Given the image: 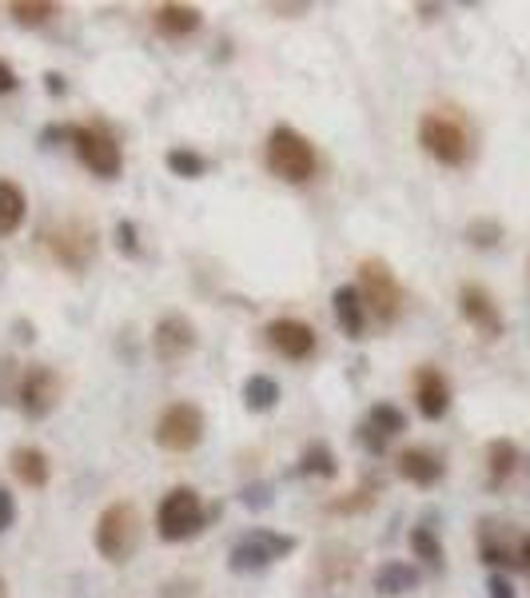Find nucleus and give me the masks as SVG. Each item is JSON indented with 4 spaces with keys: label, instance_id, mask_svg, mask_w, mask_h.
<instances>
[{
    "label": "nucleus",
    "instance_id": "33",
    "mask_svg": "<svg viewBox=\"0 0 530 598\" xmlns=\"http://www.w3.org/2000/svg\"><path fill=\"white\" fill-rule=\"evenodd\" d=\"M355 435H359V443H364L367 455H375V459H379V455L387 452V435H379V431H375L371 423H364V427L355 431Z\"/></svg>",
    "mask_w": 530,
    "mask_h": 598
},
{
    "label": "nucleus",
    "instance_id": "4",
    "mask_svg": "<svg viewBox=\"0 0 530 598\" xmlns=\"http://www.w3.org/2000/svg\"><path fill=\"white\" fill-rule=\"evenodd\" d=\"M295 546H300L295 535H280V531L256 526V531H248V535L228 551V567L236 570V575H256V570H268L271 563L288 558Z\"/></svg>",
    "mask_w": 530,
    "mask_h": 598
},
{
    "label": "nucleus",
    "instance_id": "32",
    "mask_svg": "<svg viewBox=\"0 0 530 598\" xmlns=\"http://www.w3.org/2000/svg\"><path fill=\"white\" fill-rule=\"evenodd\" d=\"M244 507H251V511H263V507H271V483H251L244 487Z\"/></svg>",
    "mask_w": 530,
    "mask_h": 598
},
{
    "label": "nucleus",
    "instance_id": "40",
    "mask_svg": "<svg viewBox=\"0 0 530 598\" xmlns=\"http://www.w3.org/2000/svg\"><path fill=\"white\" fill-rule=\"evenodd\" d=\"M0 598H9V583H4V575H0Z\"/></svg>",
    "mask_w": 530,
    "mask_h": 598
},
{
    "label": "nucleus",
    "instance_id": "21",
    "mask_svg": "<svg viewBox=\"0 0 530 598\" xmlns=\"http://www.w3.org/2000/svg\"><path fill=\"white\" fill-rule=\"evenodd\" d=\"M419 587V570L411 567V563H399V558H391V563H383V567L375 570V590L387 598L396 595H411V590Z\"/></svg>",
    "mask_w": 530,
    "mask_h": 598
},
{
    "label": "nucleus",
    "instance_id": "19",
    "mask_svg": "<svg viewBox=\"0 0 530 598\" xmlns=\"http://www.w3.org/2000/svg\"><path fill=\"white\" fill-rule=\"evenodd\" d=\"M332 307H335V319H339V327H344L347 336L364 339V331H367V304H364V295H359V287H355V284L335 287Z\"/></svg>",
    "mask_w": 530,
    "mask_h": 598
},
{
    "label": "nucleus",
    "instance_id": "18",
    "mask_svg": "<svg viewBox=\"0 0 530 598\" xmlns=\"http://www.w3.org/2000/svg\"><path fill=\"white\" fill-rule=\"evenodd\" d=\"M399 475H403L407 483L415 487H435L439 479H443V459H439L435 452H426V447H407V452H399Z\"/></svg>",
    "mask_w": 530,
    "mask_h": 598
},
{
    "label": "nucleus",
    "instance_id": "10",
    "mask_svg": "<svg viewBox=\"0 0 530 598\" xmlns=\"http://www.w3.org/2000/svg\"><path fill=\"white\" fill-rule=\"evenodd\" d=\"M44 243H48V252H53V260L61 263V268H68V272H84L96 255V228L73 216V220L56 224V228L44 236Z\"/></svg>",
    "mask_w": 530,
    "mask_h": 598
},
{
    "label": "nucleus",
    "instance_id": "8",
    "mask_svg": "<svg viewBox=\"0 0 530 598\" xmlns=\"http://www.w3.org/2000/svg\"><path fill=\"white\" fill-rule=\"evenodd\" d=\"M204 431H208V423H204V411L196 403H172V407L160 411L156 443L172 455H187L199 447Z\"/></svg>",
    "mask_w": 530,
    "mask_h": 598
},
{
    "label": "nucleus",
    "instance_id": "17",
    "mask_svg": "<svg viewBox=\"0 0 530 598\" xmlns=\"http://www.w3.org/2000/svg\"><path fill=\"white\" fill-rule=\"evenodd\" d=\"M9 467H12V475H17L24 487H32V491L48 487V479H53V463H48V455H44L41 447H32V443L12 447Z\"/></svg>",
    "mask_w": 530,
    "mask_h": 598
},
{
    "label": "nucleus",
    "instance_id": "27",
    "mask_svg": "<svg viewBox=\"0 0 530 598\" xmlns=\"http://www.w3.org/2000/svg\"><path fill=\"white\" fill-rule=\"evenodd\" d=\"M367 423H371L379 435H387V439H396V435L407 431V415L396 407V403H375V407L367 411Z\"/></svg>",
    "mask_w": 530,
    "mask_h": 598
},
{
    "label": "nucleus",
    "instance_id": "14",
    "mask_svg": "<svg viewBox=\"0 0 530 598\" xmlns=\"http://www.w3.org/2000/svg\"><path fill=\"white\" fill-rule=\"evenodd\" d=\"M458 312H463V319L475 327L478 336H487V339L502 336V312H499V304L490 300L487 287L463 284V292H458Z\"/></svg>",
    "mask_w": 530,
    "mask_h": 598
},
{
    "label": "nucleus",
    "instance_id": "26",
    "mask_svg": "<svg viewBox=\"0 0 530 598\" xmlns=\"http://www.w3.org/2000/svg\"><path fill=\"white\" fill-rule=\"evenodd\" d=\"M12 21L17 24H24V29H41V24H48L56 17V4H48V0H17L12 4Z\"/></svg>",
    "mask_w": 530,
    "mask_h": 598
},
{
    "label": "nucleus",
    "instance_id": "1",
    "mask_svg": "<svg viewBox=\"0 0 530 598\" xmlns=\"http://www.w3.org/2000/svg\"><path fill=\"white\" fill-rule=\"evenodd\" d=\"M140 535H144V523H140V511H136V503H108L105 511H100V519H96V551H100V558L105 563H112V567H125V563H132V555L140 551Z\"/></svg>",
    "mask_w": 530,
    "mask_h": 598
},
{
    "label": "nucleus",
    "instance_id": "7",
    "mask_svg": "<svg viewBox=\"0 0 530 598\" xmlns=\"http://www.w3.org/2000/svg\"><path fill=\"white\" fill-rule=\"evenodd\" d=\"M61 395H64V379L48 363H29L21 371V379H17V403H21L24 420L32 423L48 420L56 411V403H61Z\"/></svg>",
    "mask_w": 530,
    "mask_h": 598
},
{
    "label": "nucleus",
    "instance_id": "30",
    "mask_svg": "<svg viewBox=\"0 0 530 598\" xmlns=\"http://www.w3.org/2000/svg\"><path fill=\"white\" fill-rule=\"evenodd\" d=\"M371 503H375L371 487H359V491H355L351 499H332V511H335V514H351V511H367Z\"/></svg>",
    "mask_w": 530,
    "mask_h": 598
},
{
    "label": "nucleus",
    "instance_id": "12",
    "mask_svg": "<svg viewBox=\"0 0 530 598\" xmlns=\"http://www.w3.org/2000/svg\"><path fill=\"white\" fill-rule=\"evenodd\" d=\"M152 351H156V359L167 363V368L180 363V359H187L196 351V324L180 312L164 315V319L152 327Z\"/></svg>",
    "mask_w": 530,
    "mask_h": 598
},
{
    "label": "nucleus",
    "instance_id": "23",
    "mask_svg": "<svg viewBox=\"0 0 530 598\" xmlns=\"http://www.w3.org/2000/svg\"><path fill=\"white\" fill-rule=\"evenodd\" d=\"M300 475H315V479H335L339 475V459L327 443H312L307 452L300 455Z\"/></svg>",
    "mask_w": 530,
    "mask_h": 598
},
{
    "label": "nucleus",
    "instance_id": "25",
    "mask_svg": "<svg viewBox=\"0 0 530 598\" xmlns=\"http://www.w3.org/2000/svg\"><path fill=\"white\" fill-rule=\"evenodd\" d=\"M164 164L172 176H184V180H199L208 172V160L199 156V152H192V148H172L164 156Z\"/></svg>",
    "mask_w": 530,
    "mask_h": 598
},
{
    "label": "nucleus",
    "instance_id": "34",
    "mask_svg": "<svg viewBox=\"0 0 530 598\" xmlns=\"http://www.w3.org/2000/svg\"><path fill=\"white\" fill-rule=\"evenodd\" d=\"M12 523H17V499H12L9 487H0V535H4Z\"/></svg>",
    "mask_w": 530,
    "mask_h": 598
},
{
    "label": "nucleus",
    "instance_id": "35",
    "mask_svg": "<svg viewBox=\"0 0 530 598\" xmlns=\"http://www.w3.org/2000/svg\"><path fill=\"white\" fill-rule=\"evenodd\" d=\"M56 140H76V124H48V128L41 132V144L53 148Z\"/></svg>",
    "mask_w": 530,
    "mask_h": 598
},
{
    "label": "nucleus",
    "instance_id": "11",
    "mask_svg": "<svg viewBox=\"0 0 530 598\" xmlns=\"http://www.w3.org/2000/svg\"><path fill=\"white\" fill-rule=\"evenodd\" d=\"M522 546H527V535L519 531H510L507 523H478V555L487 567H510V570H522Z\"/></svg>",
    "mask_w": 530,
    "mask_h": 598
},
{
    "label": "nucleus",
    "instance_id": "15",
    "mask_svg": "<svg viewBox=\"0 0 530 598\" xmlns=\"http://www.w3.org/2000/svg\"><path fill=\"white\" fill-rule=\"evenodd\" d=\"M415 407H419V415L431 423H439L451 411V383L439 368L415 371Z\"/></svg>",
    "mask_w": 530,
    "mask_h": 598
},
{
    "label": "nucleus",
    "instance_id": "16",
    "mask_svg": "<svg viewBox=\"0 0 530 598\" xmlns=\"http://www.w3.org/2000/svg\"><path fill=\"white\" fill-rule=\"evenodd\" d=\"M152 24H156V32L167 36V41H187L204 24V12L196 4H156L152 9Z\"/></svg>",
    "mask_w": 530,
    "mask_h": 598
},
{
    "label": "nucleus",
    "instance_id": "28",
    "mask_svg": "<svg viewBox=\"0 0 530 598\" xmlns=\"http://www.w3.org/2000/svg\"><path fill=\"white\" fill-rule=\"evenodd\" d=\"M411 551H415V558H423L426 567H443V543L435 539L431 526H411Z\"/></svg>",
    "mask_w": 530,
    "mask_h": 598
},
{
    "label": "nucleus",
    "instance_id": "6",
    "mask_svg": "<svg viewBox=\"0 0 530 598\" xmlns=\"http://www.w3.org/2000/svg\"><path fill=\"white\" fill-rule=\"evenodd\" d=\"M204 523H208V511H204V503H199V494L192 487H172L160 499L156 531L164 543H184V539L199 535Z\"/></svg>",
    "mask_w": 530,
    "mask_h": 598
},
{
    "label": "nucleus",
    "instance_id": "5",
    "mask_svg": "<svg viewBox=\"0 0 530 598\" xmlns=\"http://www.w3.org/2000/svg\"><path fill=\"white\" fill-rule=\"evenodd\" d=\"M419 144H423L426 156L439 160L443 168H463L470 160L467 128L443 112H426L423 120H419Z\"/></svg>",
    "mask_w": 530,
    "mask_h": 598
},
{
    "label": "nucleus",
    "instance_id": "29",
    "mask_svg": "<svg viewBox=\"0 0 530 598\" xmlns=\"http://www.w3.org/2000/svg\"><path fill=\"white\" fill-rule=\"evenodd\" d=\"M499 240H502V224L499 220L478 216V220L467 224V243H470V248H483V252H490V248H499Z\"/></svg>",
    "mask_w": 530,
    "mask_h": 598
},
{
    "label": "nucleus",
    "instance_id": "22",
    "mask_svg": "<svg viewBox=\"0 0 530 598\" xmlns=\"http://www.w3.org/2000/svg\"><path fill=\"white\" fill-rule=\"evenodd\" d=\"M519 463H522V455L510 439L490 443V447H487V479H490V487H507L510 475L519 471Z\"/></svg>",
    "mask_w": 530,
    "mask_h": 598
},
{
    "label": "nucleus",
    "instance_id": "37",
    "mask_svg": "<svg viewBox=\"0 0 530 598\" xmlns=\"http://www.w3.org/2000/svg\"><path fill=\"white\" fill-rule=\"evenodd\" d=\"M17 85H21V80H17V73H12L9 64L0 61V96H4V93H17Z\"/></svg>",
    "mask_w": 530,
    "mask_h": 598
},
{
    "label": "nucleus",
    "instance_id": "38",
    "mask_svg": "<svg viewBox=\"0 0 530 598\" xmlns=\"http://www.w3.org/2000/svg\"><path fill=\"white\" fill-rule=\"evenodd\" d=\"M44 88H48L53 96H64V88H68V85H64L61 73H44Z\"/></svg>",
    "mask_w": 530,
    "mask_h": 598
},
{
    "label": "nucleus",
    "instance_id": "9",
    "mask_svg": "<svg viewBox=\"0 0 530 598\" xmlns=\"http://www.w3.org/2000/svg\"><path fill=\"white\" fill-rule=\"evenodd\" d=\"M73 148H76V156H80L84 168L100 180H116L120 168H125V152H120L112 132L100 124H76Z\"/></svg>",
    "mask_w": 530,
    "mask_h": 598
},
{
    "label": "nucleus",
    "instance_id": "24",
    "mask_svg": "<svg viewBox=\"0 0 530 598\" xmlns=\"http://www.w3.org/2000/svg\"><path fill=\"white\" fill-rule=\"evenodd\" d=\"M280 403V383L271 376H251L244 383V407L248 411H271Z\"/></svg>",
    "mask_w": 530,
    "mask_h": 598
},
{
    "label": "nucleus",
    "instance_id": "13",
    "mask_svg": "<svg viewBox=\"0 0 530 598\" xmlns=\"http://www.w3.org/2000/svg\"><path fill=\"white\" fill-rule=\"evenodd\" d=\"M268 344L275 356L292 359V363H303V359L315 356V327L295 319V315H280V319H271L268 324Z\"/></svg>",
    "mask_w": 530,
    "mask_h": 598
},
{
    "label": "nucleus",
    "instance_id": "20",
    "mask_svg": "<svg viewBox=\"0 0 530 598\" xmlns=\"http://www.w3.org/2000/svg\"><path fill=\"white\" fill-rule=\"evenodd\" d=\"M24 211H29V199H24L21 184L0 180V240H9V236H17V231H21Z\"/></svg>",
    "mask_w": 530,
    "mask_h": 598
},
{
    "label": "nucleus",
    "instance_id": "3",
    "mask_svg": "<svg viewBox=\"0 0 530 598\" xmlns=\"http://www.w3.org/2000/svg\"><path fill=\"white\" fill-rule=\"evenodd\" d=\"M359 295H364L367 315H375L379 324H396L399 315H403V284H399V275L391 272V263L379 260V255H367L359 263Z\"/></svg>",
    "mask_w": 530,
    "mask_h": 598
},
{
    "label": "nucleus",
    "instance_id": "36",
    "mask_svg": "<svg viewBox=\"0 0 530 598\" xmlns=\"http://www.w3.org/2000/svg\"><path fill=\"white\" fill-rule=\"evenodd\" d=\"M487 590L490 598H515V587H510V578L502 575V570H495V575L487 578Z\"/></svg>",
    "mask_w": 530,
    "mask_h": 598
},
{
    "label": "nucleus",
    "instance_id": "39",
    "mask_svg": "<svg viewBox=\"0 0 530 598\" xmlns=\"http://www.w3.org/2000/svg\"><path fill=\"white\" fill-rule=\"evenodd\" d=\"M522 570L530 575V535H527V546H522Z\"/></svg>",
    "mask_w": 530,
    "mask_h": 598
},
{
    "label": "nucleus",
    "instance_id": "31",
    "mask_svg": "<svg viewBox=\"0 0 530 598\" xmlns=\"http://www.w3.org/2000/svg\"><path fill=\"white\" fill-rule=\"evenodd\" d=\"M116 248H120L125 255H140V236H136V224L132 220L116 224Z\"/></svg>",
    "mask_w": 530,
    "mask_h": 598
},
{
    "label": "nucleus",
    "instance_id": "2",
    "mask_svg": "<svg viewBox=\"0 0 530 598\" xmlns=\"http://www.w3.org/2000/svg\"><path fill=\"white\" fill-rule=\"evenodd\" d=\"M263 160H268L271 176L288 180V184H307V180L315 176V148H312V140L303 137V132H295L292 124H275V128H271Z\"/></svg>",
    "mask_w": 530,
    "mask_h": 598
}]
</instances>
